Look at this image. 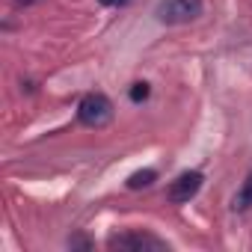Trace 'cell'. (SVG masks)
<instances>
[{
    "mask_svg": "<svg viewBox=\"0 0 252 252\" xmlns=\"http://www.w3.org/2000/svg\"><path fill=\"white\" fill-rule=\"evenodd\" d=\"M202 181H205L202 172H184V175H178V178L166 187V199L175 202V205H184V202H190V199L202 190Z\"/></svg>",
    "mask_w": 252,
    "mask_h": 252,
    "instance_id": "3",
    "label": "cell"
},
{
    "mask_svg": "<svg viewBox=\"0 0 252 252\" xmlns=\"http://www.w3.org/2000/svg\"><path fill=\"white\" fill-rule=\"evenodd\" d=\"M68 246H71V249H92L89 237H83V234H74V237H68Z\"/></svg>",
    "mask_w": 252,
    "mask_h": 252,
    "instance_id": "8",
    "label": "cell"
},
{
    "mask_svg": "<svg viewBox=\"0 0 252 252\" xmlns=\"http://www.w3.org/2000/svg\"><path fill=\"white\" fill-rule=\"evenodd\" d=\"M77 119L80 125H86V128H107L110 119H113V101L101 92H92L80 101L77 107Z\"/></svg>",
    "mask_w": 252,
    "mask_h": 252,
    "instance_id": "1",
    "label": "cell"
},
{
    "mask_svg": "<svg viewBox=\"0 0 252 252\" xmlns=\"http://www.w3.org/2000/svg\"><path fill=\"white\" fill-rule=\"evenodd\" d=\"M110 246H113V249H131V252H146V249H152V252H163V249H166L163 240H158V237H152V234H143V231H131V234L113 237Z\"/></svg>",
    "mask_w": 252,
    "mask_h": 252,
    "instance_id": "4",
    "label": "cell"
},
{
    "mask_svg": "<svg viewBox=\"0 0 252 252\" xmlns=\"http://www.w3.org/2000/svg\"><path fill=\"white\" fill-rule=\"evenodd\" d=\"M128 95H131V101H134V104H140V101H146V98L152 95V89H149V83H134Z\"/></svg>",
    "mask_w": 252,
    "mask_h": 252,
    "instance_id": "7",
    "label": "cell"
},
{
    "mask_svg": "<svg viewBox=\"0 0 252 252\" xmlns=\"http://www.w3.org/2000/svg\"><path fill=\"white\" fill-rule=\"evenodd\" d=\"M101 3H104V6H125L128 0H101Z\"/></svg>",
    "mask_w": 252,
    "mask_h": 252,
    "instance_id": "9",
    "label": "cell"
},
{
    "mask_svg": "<svg viewBox=\"0 0 252 252\" xmlns=\"http://www.w3.org/2000/svg\"><path fill=\"white\" fill-rule=\"evenodd\" d=\"M27 3H36V0H15V6L21 9V6H27Z\"/></svg>",
    "mask_w": 252,
    "mask_h": 252,
    "instance_id": "10",
    "label": "cell"
},
{
    "mask_svg": "<svg viewBox=\"0 0 252 252\" xmlns=\"http://www.w3.org/2000/svg\"><path fill=\"white\" fill-rule=\"evenodd\" d=\"M249 208H252V172L246 175L240 193L234 196V211H249Z\"/></svg>",
    "mask_w": 252,
    "mask_h": 252,
    "instance_id": "5",
    "label": "cell"
},
{
    "mask_svg": "<svg viewBox=\"0 0 252 252\" xmlns=\"http://www.w3.org/2000/svg\"><path fill=\"white\" fill-rule=\"evenodd\" d=\"M155 178H158V172H155V169H143V172H134V175L128 178V187H131V190H140V187L155 184Z\"/></svg>",
    "mask_w": 252,
    "mask_h": 252,
    "instance_id": "6",
    "label": "cell"
},
{
    "mask_svg": "<svg viewBox=\"0 0 252 252\" xmlns=\"http://www.w3.org/2000/svg\"><path fill=\"white\" fill-rule=\"evenodd\" d=\"M202 15V0H163L158 6V18L163 24H187Z\"/></svg>",
    "mask_w": 252,
    "mask_h": 252,
    "instance_id": "2",
    "label": "cell"
}]
</instances>
